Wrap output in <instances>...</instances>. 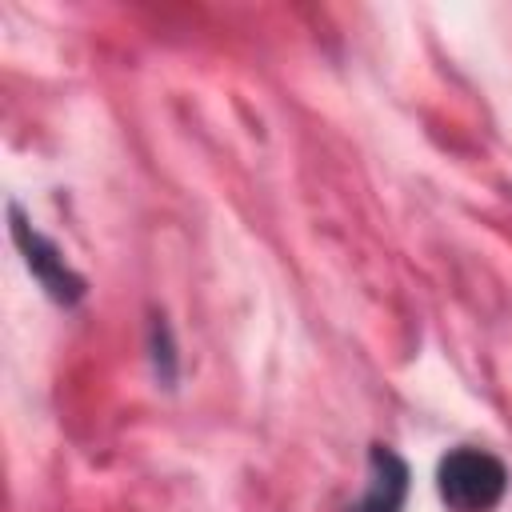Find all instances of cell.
Here are the masks:
<instances>
[{"instance_id": "7a4b0ae2", "label": "cell", "mask_w": 512, "mask_h": 512, "mask_svg": "<svg viewBox=\"0 0 512 512\" xmlns=\"http://www.w3.org/2000/svg\"><path fill=\"white\" fill-rule=\"evenodd\" d=\"M8 216H12V240H16V248L24 252V264H28V272L40 280V288H44L56 304H76V300L84 296V280L64 264L60 248H56L48 236H40V232L20 216L16 204L8 208Z\"/></svg>"}, {"instance_id": "6da1fadb", "label": "cell", "mask_w": 512, "mask_h": 512, "mask_svg": "<svg viewBox=\"0 0 512 512\" xmlns=\"http://www.w3.org/2000/svg\"><path fill=\"white\" fill-rule=\"evenodd\" d=\"M436 488L452 512H492L508 492V468L484 448H452L436 468Z\"/></svg>"}, {"instance_id": "3957f363", "label": "cell", "mask_w": 512, "mask_h": 512, "mask_svg": "<svg viewBox=\"0 0 512 512\" xmlns=\"http://www.w3.org/2000/svg\"><path fill=\"white\" fill-rule=\"evenodd\" d=\"M404 500H408V464L392 448L376 444L368 452V484H364V496L348 512H400Z\"/></svg>"}]
</instances>
